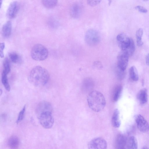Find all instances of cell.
<instances>
[{
  "label": "cell",
  "mask_w": 149,
  "mask_h": 149,
  "mask_svg": "<svg viewBox=\"0 0 149 149\" xmlns=\"http://www.w3.org/2000/svg\"><path fill=\"white\" fill-rule=\"evenodd\" d=\"M129 74L131 79L134 81H137L139 79V74L136 68L132 66L129 69Z\"/></svg>",
  "instance_id": "cell-21"
},
{
  "label": "cell",
  "mask_w": 149,
  "mask_h": 149,
  "mask_svg": "<svg viewBox=\"0 0 149 149\" xmlns=\"http://www.w3.org/2000/svg\"><path fill=\"white\" fill-rule=\"evenodd\" d=\"M146 64L149 66V53L147 55L146 59Z\"/></svg>",
  "instance_id": "cell-33"
},
{
  "label": "cell",
  "mask_w": 149,
  "mask_h": 149,
  "mask_svg": "<svg viewBox=\"0 0 149 149\" xmlns=\"http://www.w3.org/2000/svg\"><path fill=\"white\" fill-rule=\"evenodd\" d=\"M137 98L141 104H146L148 100L147 90L145 88L141 90L138 93Z\"/></svg>",
  "instance_id": "cell-18"
},
{
  "label": "cell",
  "mask_w": 149,
  "mask_h": 149,
  "mask_svg": "<svg viewBox=\"0 0 149 149\" xmlns=\"http://www.w3.org/2000/svg\"><path fill=\"white\" fill-rule=\"evenodd\" d=\"M135 8L139 12L142 13H146L148 12V10L146 9L144 7L140 6H136L135 7Z\"/></svg>",
  "instance_id": "cell-31"
},
{
  "label": "cell",
  "mask_w": 149,
  "mask_h": 149,
  "mask_svg": "<svg viewBox=\"0 0 149 149\" xmlns=\"http://www.w3.org/2000/svg\"><path fill=\"white\" fill-rule=\"evenodd\" d=\"M58 0H41L43 5L46 8H52L57 5Z\"/></svg>",
  "instance_id": "cell-22"
},
{
  "label": "cell",
  "mask_w": 149,
  "mask_h": 149,
  "mask_svg": "<svg viewBox=\"0 0 149 149\" xmlns=\"http://www.w3.org/2000/svg\"><path fill=\"white\" fill-rule=\"evenodd\" d=\"M102 0H87L88 5L91 6H95L99 3Z\"/></svg>",
  "instance_id": "cell-30"
},
{
  "label": "cell",
  "mask_w": 149,
  "mask_h": 149,
  "mask_svg": "<svg viewBox=\"0 0 149 149\" xmlns=\"http://www.w3.org/2000/svg\"><path fill=\"white\" fill-rule=\"evenodd\" d=\"M0 95H1V94L2 93V90H1V89H0Z\"/></svg>",
  "instance_id": "cell-34"
},
{
  "label": "cell",
  "mask_w": 149,
  "mask_h": 149,
  "mask_svg": "<svg viewBox=\"0 0 149 149\" xmlns=\"http://www.w3.org/2000/svg\"><path fill=\"white\" fill-rule=\"evenodd\" d=\"M82 12V8L80 4L74 3L71 7L70 9L71 16L74 18L79 17Z\"/></svg>",
  "instance_id": "cell-14"
},
{
  "label": "cell",
  "mask_w": 149,
  "mask_h": 149,
  "mask_svg": "<svg viewBox=\"0 0 149 149\" xmlns=\"http://www.w3.org/2000/svg\"><path fill=\"white\" fill-rule=\"evenodd\" d=\"M48 52L47 49L43 45L37 44L32 47L31 56L33 60L38 61H43L48 57Z\"/></svg>",
  "instance_id": "cell-3"
},
{
  "label": "cell",
  "mask_w": 149,
  "mask_h": 149,
  "mask_svg": "<svg viewBox=\"0 0 149 149\" xmlns=\"http://www.w3.org/2000/svg\"><path fill=\"white\" fill-rule=\"evenodd\" d=\"M38 117L40 124L44 128L49 129L53 126L54 120L52 112H46L43 113Z\"/></svg>",
  "instance_id": "cell-5"
},
{
  "label": "cell",
  "mask_w": 149,
  "mask_h": 149,
  "mask_svg": "<svg viewBox=\"0 0 149 149\" xmlns=\"http://www.w3.org/2000/svg\"><path fill=\"white\" fill-rule=\"evenodd\" d=\"M129 57L126 52L122 51L117 57V67L125 71L128 65Z\"/></svg>",
  "instance_id": "cell-7"
},
{
  "label": "cell",
  "mask_w": 149,
  "mask_h": 149,
  "mask_svg": "<svg viewBox=\"0 0 149 149\" xmlns=\"http://www.w3.org/2000/svg\"><path fill=\"white\" fill-rule=\"evenodd\" d=\"M119 115V111L118 109H115L113 113L111 121L112 125L116 128H118L120 125Z\"/></svg>",
  "instance_id": "cell-16"
},
{
  "label": "cell",
  "mask_w": 149,
  "mask_h": 149,
  "mask_svg": "<svg viewBox=\"0 0 149 149\" xmlns=\"http://www.w3.org/2000/svg\"><path fill=\"white\" fill-rule=\"evenodd\" d=\"M87 101L90 109L96 112L102 111L104 108L106 104L104 95L97 91H92L88 94Z\"/></svg>",
  "instance_id": "cell-2"
},
{
  "label": "cell",
  "mask_w": 149,
  "mask_h": 149,
  "mask_svg": "<svg viewBox=\"0 0 149 149\" xmlns=\"http://www.w3.org/2000/svg\"><path fill=\"white\" fill-rule=\"evenodd\" d=\"M135 50V45L134 41L132 39L130 38V45L127 49L123 51L126 52L129 56H131L133 54Z\"/></svg>",
  "instance_id": "cell-25"
},
{
  "label": "cell",
  "mask_w": 149,
  "mask_h": 149,
  "mask_svg": "<svg viewBox=\"0 0 149 149\" xmlns=\"http://www.w3.org/2000/svg\"><path fill=\"white\" fill-rule=\"evenodd\" d=\"M116 39L118 45L122 51L126 50L130 45V38L125 34H118L117 36Z\"/></svg>",
  "instance_id": "cell-8"
},
{
  "label": "cell",
  "mask_w": 149,
  "mask_h": 149,
  "mask_svg": "<svg viewBox=\"0 0 149 149\" xmlns=\"http://www.w3.org/2000/svg\"><path fill=\"white\" fill-rule=\"evenodd\" d=\"M123 88L121 85H117L114 88L112 95L113 102H117L119 99L122 91Z\"/></svg>",
  "instance_id": "cell-19"
},
{
  "label": "cell",
  "mask_w": 149,
  "mask_h": 149,
  "mask_svg": "<svg viewBox=\"0 0 149 149\" xmlns=\"http://www.w3.org/2000/svg\"><path fill=\"white\" fill-rule=\"evenodd\" d=\"M135 121L139 130L142 132H146L149 130V124L142 115L139 114L135 118Z\"/></svg>",
  "instance_id": "cell-9"
},
{
  "label": "cell",
  "mask_w": 149,
  "mask_h": 149,
  "mask_svg": "<svg viewBox=\"0 0 149 149\" xmlns=\"http://www.w3.org/2000/svg\"><path fill=\"white\" fill-rule=\"evenodd\" d=\"M85 39L86 42L88 45L94 46L99 43L100 37L99 33L96 30L90 29L86 32Z\"/></svg>",
  "instance_id": "cell-4"
},
{
  "label": "cell",
  "mask_w": 149,
  "mask_h": 149,
  "mask_svg": "<svg viewBox=\"0 0 149 149\" xmlns=\"http://www.w3.org/2000/svg\"><path fill=\"white\" fill-rule=\"evenodd\" d=\"M12 23L10 21L6 22L3 25L1 30L2 34L5 38H8L11 35L12 31Z\"/></svg>",
  "instance_id": "cell-17"
},
{
  "label": "cell",
  "mask_w": 149,
  "mask_h": 149,
  "mask_svg": "<svg viewBox=\"0 0 149 149\" xmlns=\"http://www.w3.org/2000/svg\"><path fill=\"white\" fill-rule=\"evenodd\" d=\"M52 107L51 104L46 101H43L39 103L36 109V113L38 116L41 113L46 112H52Z\"/></svg>",
  "instance_id": "cell-10"
},
{
  "label": "cell",
  "mask_w": 149,
  "mask_h": 149,
  "mask_svg": "<svg viewBox=\"0 0 149 149\" xmlns=\"http://www.w3.org/2000/svg\"><path fill=\"white\" fill-rule=\"evenodd\" d=\"M49 75L48 71L40 66L33 68L28 77L29 82L33 85L38 87L43 86L48 82Z\"/></svg>",
  "instance_id": "cell-1"
},
{
  "label": "cell",
  "mask_w": 149,
  "mask_h": 149,
  "mask_svg": "<svg viewBox=\"0 0 149 149\" xmlns=\"http://www.w3.org/2000/svg\"><path fill=\"white\" fill-rule=\"evenodd\" d=\"M94 86V83L91 78L87 77L85 78L83 81L82 88L85 93L91 92Z\"/></svg>",
  "instance_id": "cell-13"
},
{
  "label": "cell",
  "mask_w": 149,
  "mask_h": 149,
  "mask_svg": "<svg viewBox=\"0 0 149 149\" xmlns=\"http://www.w3.org/2000/svg\"><path fill=\"white\" fill-rule=\"evenodd\" d=\"M19 8V5L18 2L15 1L10 5L6 13L7 17L9 18L12 19L17 16Z\"/></svg>",
  "instance_id": "cell-11"
},
{
  "label": "cell",
  "mask_w": 149,
  "mask_h": 149,
  "mask_svg": "<svg viewBox=\"0 0 149 149\" xmlns=\"http://www.w3.org/2000/svg\"><path fill=\"white\" fill-rule=\"evenodd\" d=\"M3 72H5L8 74L10 70V64L8 58H5L3 61Z\"/></svg>",
  "instance_id": "cell-26"
},
{
  "label": "cell",
  "mask_w": 149,
  "mask_h": 149,
  "mask_svg": "<svg viewBox=\"0 0 149 149\" xmlns=\"http://www.w3.org/2000/svg\"><path fill=\"white\" fill-rule=\"evenodd\" d=\"M116 74L117 78L120 80H122L125 76V71L123 70L117 68Z\"/></svg>",
  "instance_id": "cell-29"
},
{
  "label": "cell",
  "mask_w": 149,
  "mask_h": 149,
  "mask_svg": "<svg viewBox=\"0 0 149 149\" xmlns=\"http://www.w3.org/2000/svg\"><path fill=\"white\" fill-rule=\"evenodd\" d=\"M127 139L123 134H118L115 142V147L116 149H124L127 146Z\"/></svg>",
  "instance_id": "cell-12"
},
{
  "label": "cell",
  "mask_w": 149,
  "mask_h": 149,
  "mask_svg": "<svg viewBox=\"0 0 149 149\" xmlns=\"http://www.w3.org/2000/svg\"><path fill=\"white\" fill-rule=\"evenodd\" d=\"M26 110V106H24L22 109L19 112V115L16 120V123L17 124L20 122L23 119Z\"/></svg>",
  "instance_id": "cell-28"
},
{
  "label": "cell",
  "mask_w": 149,
  "mask_h": 149,
  "mask_svg": "<svg viewBox=\"0 0 149 149\" xmlns=\"http://www.w3.org/2000/svg\"><path fill=\"white\" fill-rule=\"evenodd\" d=\"M143 1H148V0H143Z\"/></svg>",
  "instance_id": "cell-35"
},
{
  "label": "cell",
  "mask_w": 149,
  "mask_h": 149,
  "mask_svg": "<svg viewBox=\"0 0 149 149\" xmlns=\"http://www.w3.org/2000/svg\"><path fill=\"white\" fill-rule=\"evenodd\" d=\"M7 75L6 73L2 72L1 79L2 83L6 90L9 91L10 90V87L8 81Z\"/></svg>",
  "instance_id": "cell-23"
},
{
  "label": "cell",
  "mask_w": 149,
  "mask_h": 149,
  "mask_svg": "<svg viewBox=\"0 0 149 149\" xmlns=\"http://www.w3.org/2000/svg\"><path fill=\"white\" fill-rule=\"evenodd\" d=\"M19 141L18 137L15 135L10 136L8 139L7 144L8 147L13 149H17L18 148Z\"/></svg>",
  "instance_id": "cell-15"
},
{
  "label": "cell",
  "mask_w": 149,
  "mask_h": 149,
  "mask_svg": "<svg viewBox=\"0 0 149 149\" xmlns=\"http://www.w3.org/2000/svg\"><path fill=\"white\" fill-rule=\"evenodd\" d=\"M9 56L10 60L13 63H16L19 60V56L16 53L12 52L9 54Z\"/></svg>",
  "instance_id": "cell-27"
},
{
  "label": "cell",
  "mask_w": 149,
  "mask_h": 149,
  "mask_svg": "<svg viewBox=\"0 0 149 149\" xmlns=\"http://www.w3.org/2000/svg\"><path fill=\"white\" fill-rule=\"evenodd\" d=\"M138 142L136 138L134 136L130 137L127 140V148L130 149H137L138 148Z\"/></svg>",
  "instance_id": "cell-20"
},
{
  "label": "cell",
  "mask_w": 149,
  "mask_h": 149,
  "mask_svg": "<svg viewBox=\"0 0 149 149\" xmlns=\"http://www.w3.org/2000/svg\"><path fill=\"white\" fill-rule=\"evenodd\" d=\"M107 144L106 141L102 137L95 138L91 140L88 143L89 149H106Z\"/></svg>",
  "instance_id": "cell-6"
},
{
  "label": "cell",
  "mask_w": 149,
  "mask_h": 149,
  "mask_svg": "<svg viewBox=\"0 0 149 149\" xmlns=\"http://www.w3.org/2000/svg\"><path fill=\"white\" fill-rule=\"evenodd\" d=\"M5 47V44L4 42L1 43L0 45V55L1 58H3L4 57L3 50Z\"/></svg>",
  "instance_id": "cell-32"
},
{
  "label": "cell",
  "mask_w": 149,
  "mask_h": 149,
  "mask_svg": "<svg viewBox=\"0 0 149 149\" xmlns=\"http://www.w3.org/2000/svg\"><path fill=\"white\" fill-rule=\"evenodd\" d=\"M143 33V31L141 28L139 29L136 32V42L137 45L139 47L142 46L143 44V42L142 40Z\"/></svg>",
  "instance_id": "cell-24"
}]
</instances>
